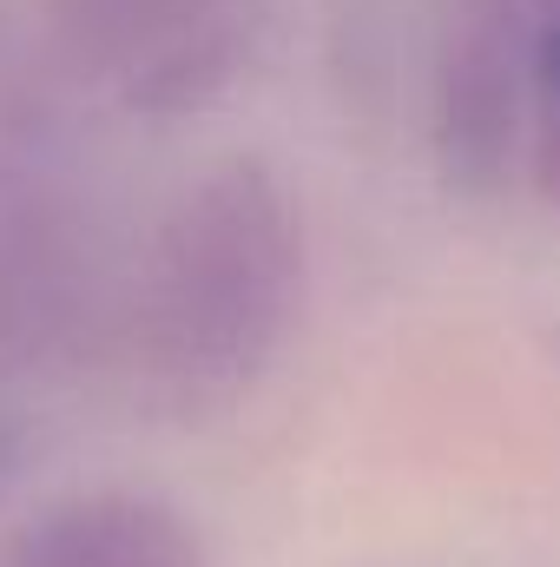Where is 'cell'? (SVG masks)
Masks as SVG:
<instances>
[{
    "mask_svg": "<svg viewBox=\"0 0 560 567\" xmlns=\"http://www.w3.org/2000/svg\"><path fill=\"white\" fill-rule=\"evenodd\" d=\"M120 265L73 172L46 145L0 158V357L60 370L113 343Z\"/></svg>",
    "mask_w": 560,
    "mask_h": 567,
    "instance_id": "cell-2",
    "label": "cell"
},
{
    "mask_svg": "<svg viewBox=\"0 0 560 567\" xmlns=\"http://www.w3.org/2000/svg\"><path fill=\"white\" fill-rule=\"evenodd\" d=\"M528 66H535L528 0H455L428 100L435 165L455 192L495 198L515 178H528Z\"/></svg>",
    "mask_w": 560,
    "mask_h": 567,
    "instance_id": "cell-4",
    "label": "cell"
},
{
    "mask_svg": "<svg viewBox=\"0 0 560 567\" xmlns=\"http://www.w3.org/2000/svg\"><path fill=\"white\" fill-rule=\"evenodd\" d=\"M535 13V66H528V178L560 205V0H528Z\"/></svg>",
    "mask_w": 560,
    "mask_h": 567,
    "instance_id": "cell-6",
    "label": "cell"
},
{
    "mask_svg": "<svg viewBox=\"0 0 560 567\" xmlns=\"http://www.w3.org/2000/svg\"><path fill=\"white\" fill-rule=\"evenodd\" d=\"M0 567H205L185 508L145 488H86L0 542Z\"/></svg>",
    "mask_w": 560,
    "mask_h": 567,
    "instance_id": "cell-5",
    "label": "cell"
},
{
    "mask_svg": "<svg viewBox=\"0 0 560 567\" xmlns=\"http://www.w3.org/2000/svg\"><path fill=\"white\" fill-rule=\"evenodd\" d=\"M303 212L265 158L205 165L120 271L113 357L158 416L251 396L303 317Z\"/></svg>",
    "mask_w": 560,
    "mask_h": 567,
    "instance_id": "cell-1",
    "label": "cell"
},
{
    "mask_svg": "<svg viewBox=\"0 0 560 567\" xmlns=\"http://www.w3.org/2000/svg\"><path fill=\"white\" fill-rule=\"evenodd\" d=\"M66 60L133 120H191L238 86L265 0H53Z\"/></svg>",
    "mask_w": 560,
    "mask_h": 567,
    "instance_id": "cell-3",
    "label": "cell"
}]
</instances>
